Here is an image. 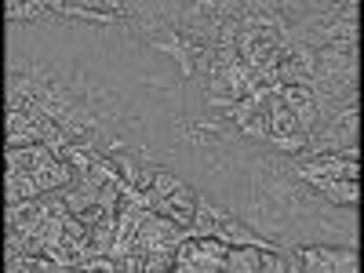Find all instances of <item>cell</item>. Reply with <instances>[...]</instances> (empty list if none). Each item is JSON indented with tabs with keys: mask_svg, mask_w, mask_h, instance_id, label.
I'll use <instances>...</instances> for the list:
<instances>
[{
	"mask_svg": "<svg viewBox=\"0 0 364 273\" xmlns=\"http://www.w3.org/2000/svg\"><path fill=\"white\" fill-rule=\"evenodd\" d=\"M230 245L219 237H182L175 248V269H226Z\"/></svg>",
	"mask_w": 364,
	"mask_h": 273,
	"instance_id": "1",
	"label": "cell"
},
{
	"mask_svg": "<svg viewBox=\"0 0 364 273\" xmlns=\"http://www.w3.org/2000/svg\"><path fill=\"white\" fill-rule=\"evenodd\" d=\"M291 269H357L360 259L350 248H288Z\"/></svg>",
	"mask_w": 364,
	"mask_h": 273,
	"instance_id": "2",
	"label": "cell"
},
{
	"mask_svg": "<svg viewBox=\"0 0 364 273\" xmlns=\"http://www.w3.org/2000/svg\"><path fill=\"white\" fill-rule=\"evenodd\" d=\"M277 99L295 113L299 120V132H314L317 128V95H314V87H302V84H281L277 87Z\"/></svg>",
	"mask_w": 364,
	"mask_h": 273,
	"instance_id": "3",
	"label": "cell"
},
{
	"mask_svg": "<svg viewBox=\"0 0 364 273\" xmlns=\"http://www.w3.org/2000/svg\"><path fill=\"white\" fill-rule=\"evenodd\" d=\"M8 171H26V175H37V171H44L51 161H55V154L41 142V146H22V149H8Z\"/></svg>",
	"mask_w": 364,
	"mask_h": 273,
	"instance_id": "4",
	"label": "cell"
},
{
	"mask_svg": "<svg viewBox=\"0 0 364 273\" xmlns=\"http://www.w3.org/2000/svg\"><path fill=\"white\" fill-rule=\"evenodd\" d=\"M302 182H310V186L317 193H324L331 204H360V186H357V178H302Z\"/></svg>",
	"mask_w": 364,
	"mask_h": 273,
	"instance_id": "5",
	"label": "cell"
},
{
	"mask_svg": "<svg viewBox=\"0 0 364 273\" xmlns=\"http://www.w3.org/2000/svg\"><path fill=\"white\" fill-rule=\"evenodd\" d=\"M269 139H281V135H299V120H295V113L277 99V91H273V95H269ZM302 135H306V132H302Z\"/></svg>",
	"mask_w": 364,
	"mask_h": 273,
	"instance_id": "6",
	"label": "cell"
},
{
	"mask_svg": "<svg viewBox=\"0 0 364 273\" xmlns=\"http://www.w3.org/2000/svg\"><path fill=\"white\" fill-rule=\"evenodd\" d=\"M33 178H37L41 193H58V190H66V186H73V182H77V168H70V164H63V161H51V164H48L44 171H37Z\"/></svg>",
	"mask_w": 364,
	"mask_h": 273,
	"instance_id": "7",
	"label": "cell"
},
{
	"mask_svg": "<svg viewBox=\"0 0 364 273\" xmlns=\"http://www.w3.org/2000/svg\"><path fill=\"white\" fill-rule=\"evenodd\" d=\"M4 15H8L11 22H18V18H37V15H51V4H8Z\"/></svg>",
	"mask_w": 364,
	"mask_h": 273,
	"instance_id": "8",
	"label": "cell"
},
{
	"mask_svg": "<svg viewBox=\"0 0 364 273\" xmlns=\"http://www.w3.org/2000/svg\"><path fill=\"white\" fill-rule=\"evenodd\" d=\"M175 186H182V178H175V175H168V171H154V182H149V190H157L161 197H168Z\"/></svg>",
	"mask_w": 364,
	"mask_h": 273,
	"instance_id": "9",
	"label": "cell"
}]
</instances>
